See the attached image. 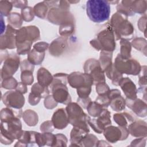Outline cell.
I'll use <instances>...</instances> for the list:
<instances>
[{"mask_svg":"<svg viewBox=\"0 0 147 147\" xmlns=\"http://www.w3.org/2000/svg\"><path fill=\"white\" fill-rule=\"evenodd\" d=\"M40 38V31L35 26H24L17 30L16 47L18 55L28 53L33 42Z\"/></svg>","mask_w":147,"mask_h":147,"instance_id":"cell-1","label":"cell"},{"mask_svg":"<svg viewBox=\"0 0 147 147\" xmlns=\"http://www.w3.org/2000/svg\"><path fill=\"white\" fill-rule=\"evenodd\" d=\"M110 12V6L107 1L89 0L86 2L87 15L94 22L101 23L108 20Z\"/></svg>","mask_w":147,"mask_h":147,"instance_id":"cell-2","label":"cell"},{"mask_svg":"<svg viewBox=\"0 0 147 147\" xmlns=\"http://www.w3.org/2000/svg\"><path fill=\"white\" fill-rule=\"evenodd\" d=\"M22 125L19 118L14 117L1 122V142L5 145L11 144L18 139L22 132Z\"/></svg>","mask_w":147,"mask_h":147,"instance_id":"cell-3","label":"cell"},{"mask_svg":"<svg viewBox=\"0 0 147 147\" xmlns=\"http://www.w3.org/2000/svg\"><path fill=\"white\" fill-rule=\"evenodd\" d=\"M127 18V16L119 12H117L113 15L110 26L116 40L126 39V38L132 36L134 27Z\"/></svg>","mask_w":147,"mask_h":147,"instance_id":"cell-4","label":"cell"},{"mask_svg":"<svg viewBox=\"0 0 147 147\" xmlns=\"http://www.w3.org/2000/svg\"><path fill=\"white\" fill-rule=\"evenodd\" d=\"M65 111L70 124L73 126L80 127L89 133L88 120L90 117L84 112L79 104L71 102L67 104Z\"/></svg>","mask_w":147,"mask_h":147,"instance_id":"cell-5","label":"cell"},{"mask_svg":"<svg viewBox=\"0 0 147 147\" xmlns=\"http://www.w3.org/2000/svg\"><path fill=\"white\" fill-rule=\"evenodd\" d=\"M90 44L97 50L113 52L115 49V37L110 26L100 32L96 38L90 41Z\"/></svg>","mask_w":147,"mask_h":147,"instance_id":"cell-6","label":"cell"},{"mask_svg":"<svg viewBox=\"0 0 147 147\" xmlns=\"http://www.w3.org/2000/svg\"><path fill=\"white\" fill-rule=\"evenodd\" d=\"M115 68L121 74L137 75L141 71L140 63L135 59H123L119 54L116 57L114 64Z\"/></svg>","mask_w":147,"mask_h":147,"instance_id":"cell-7","label":"cell"},{"mask_svg":"<svg viewBox=\"0 0 147 147\" xmlns=\"http://www.w3.org/2000/svg\"><path fill=\"white\" fill-rule=\"evenodd\" d=\"M84 73L90 75L94 80V84L106 82L104 71L100 66L99 61L90 59L87 60L84 65Z\"/></svg>","mask_w":147,"mask_h":147,"instance_id":"cell-8","label":"cell"},{"mask_svg":"<svg viewBox=\"0 0 147 147\" xmlns=\"http://www.w3.org/2000/svg\"><path fill=\"white\" fill-rule=\"evenodd\" d=\"M50 86L52 88V96L57 103L67 105L71 102V98L65 84L53 80Z\"/></svg>","mask_w":147,"mask_h":147,"instance_id":"cell-9","label":"cell"},{"mask_svg":"<svg viewBox=\"0 0 147 147\" xmlns=\"http://www.w3.org/2000/svg\"><path fill=\"white\" fill-rule=\"evenodd\" d=\"M110 118V112L105 108L98 117V118L91 119L90 118L88 120V124L92 127L95 132L98 134H101L107 126L111 124Z\"/></svg>","mask_w":147,"mask_h":147,"instance_id":"cell-10","label":"cell"},{"mask_svg":"<svg viewBox=\"0 0 147 147\" xmlns=\"http://www.w3.org/2000/svg\"><path fill=\"white\" fill-rule=\"evenodd\" d=\"M2 100L7 107L16 109H21L25 103L23 94L17 90L7 91L3 95Z\"/></svg>","mask_w":147,"mask_h":147,"instance_id":"cell-11","label":"cell"},{"mask_svg":"<svg viewBox=\"0 0 147 147\" xmlns=\"http://www.w3.org/2000/svg\"><path fill=\"white\" fill-rule=\"evenodd\" d=\"M67 81L72 88L76 89L84 86H92L94 84L93 79L90 75L79 72H74L69 74Z\"/></svg>","mask_w":147,"mask_h":147,"instance_id":"cell-12","label":"cell"},{"mask_svg":"<svg viewBox=\"0 0 147 147\" xmlns=\"http://www.w3.org/2000/svg\"><path fill=\"white\" fill-rule=\"evenodd\" d=\"M20 65V57L16 54L9 55L5 59L1 69L2 80L12 77Z\"/></svg>","mask_w":147,"mask_h":147,"instance_id":"cell-13","label":"cell"},{"mask_svg":"<svg viewBox=\"0 0 147 147\" xmlns=\"http://www.w3.org/2000/svg\"><path fill=\"white\" fill-rule=\"evenodd\" d=\"M17 30L8 24L3 35L1 36V49H14L16 47V34Z\"/></svg>","mask_w":147,"mask_h":147,"instance_id":"cell-14","label":"cell"},{"mask_svg":"<svg viewBox=\"0 0 147 147\" xmlns=\"http://www.w3.org/2000/svg\"><path fill=\"white\" fill-rule=\"evenodd\" d=\"M109 96L110 100V105L111 109L115 111H121L125 109L126 100L121 95V92L118 89L110 90Z\"/></svg>","mask_w":147,"mask_h":147,"instance_id":"cell-15","label":"cell"},{"mask_svg":"<svg viewBox=\"0 0 147 147\" xmlns=\"http://www.w3.org/2000/svg\"><path fill=\"white\" fill-rule=\"evenodd\" d=\"M119 86L123 91L126 98L129 99L137 98L138 90L134 83L129 78H122L119 82Z\"/></svg>","mask_w":147,"mask_h":147,"instance_id":"cell-16","label":"cell"},{"mask_svg":"<svg viewBox=\"0 0 147 147\" xmlns=\"http://www.w3.org/2000/svg\"><path fill=\"white\" fill-rule=\"evenodd\" d=\"M126 105L130 109L137 115L140 117L146 116V104L140 99H129L126 98Z\"/></svg>","mask_w":147,"mask_h":147,"instance_id":"cell-17","label":"cell"},{"mask_svg":"<svg viewBox=\"0 0 147 147\" xmlns=\"http://www.w3.org/2000/svg\"><path fill=\"white\" fill-rule=\"evenodd\" d=\"M51 121L57 129H63L69 123L67 113L63 108L57 109L53 113Z\"/></svg>","mask_w":147,"mask_h":147,"instance_id":"cell-18","label":"cell"},{"mask_svg":"<svg viewBox=\"0 0 147 147\" xmlns=\"http://www.w3.org/2000/svg\"><path fill=\"white\" fill-rule=\"evenodd\" d=\"M146 123L141 120L135 121L129 124L128 130L129 133L135 137H146Z\"/></svg>","mask_w":147,"mask_h":147,"instance_id":"cell-19","label":"cell"},{"mask_svg":"<svg viewBox=\"0 0 147 147\" xmlns=\"http://www.w3.org/2000/svg\"><path fill=\"white\" fill-rule=\"evenodd\" d=\"M68 47L67 41L63 37L53 40L49 46V53L55 56H59L64 53Z\"/></svg>","mask_w":147,"mask_h":147,"instance_id":"cell-20","label":"cell"},{"mask_svg":"<svg viewBox=\"0 0 147 147\" xmlns=\"http://www.w3.org/2000/svg\"><path fill=\"white\" fill-rule=\"evenodd\" d=\"M103 132L106 139L110 143H115L119 140H122V133L120 126H108L104 129Z\"/></svg>","mask_w":147,"mask_h":147,"instance_id":"cell-21","label":"cell"},{"mask_svg":"<svg viewBox=\"0 0 147 147\" xmlns=\"http://www.w3.org/2000/svg\"><path fill=\"white\" fill-rule=\"evenodd\" d=\"M113 118L114 121L121 127H126L128 123L130 124L137 119L132 114L127 112L114 114Z\"/></svg>","mask_w":147,"mask_h":147,"instance_id":"cell-22","label":"cell"},{"mask_svg":"<svg viewBox=\"0 0 147 147\" xmlns=\"http://www.w3.org/2000/svg\"><path fill=\"white\" fill-rule=\"evenodd\" d=\"M37 78L38 83L44 87H48L51 86L53 81V76L51 73L45 68L41 67L39 68L37 74Z\"/></svg>","mask_w":147,"mask_h":147,"instance_id":"cell-23","label":"cell"},{"mask_svg":"<svg viewBox=\"0 0 147 147\" xmlns=\"http://www.w3.org/2000/svg\"><path fill=\"white\" fill-rule=\"evenodd\" d=\"M87 133H88L85 130L79 127L74 126L70 134V141L71 142V146H80V143L82 139Z\"/></svg>","mask_w":147,"mask_h":147,"instance_id":"cell-24","label":"cell"},{"mask_svg":"<svg viewBox=\"0 0 147 147\" xmlns=\"http://www.w3.org/2000/svg\"><path fill=\"white\" fill-rule=\"evenodd\" d=\"M112 53L111 52L101 51L100 53L99 63L104 72L110 68L112 65Z\"/></svg>","mask_w":147,"mask_h":147,"instance_id":"cell-25","label":"cell"},{"mask_svg":"<svg viewBox=\"0 0 147 147\" xmlns=\"http://www.w3.org/2000/svg\"><path fill=\"white\" fill-rule=\"evenodd\" d=\"M45 57V52H38L33 48L28 53V60L33 65H40Z\"/></svg>","mask_w":147,"mask_h":147,"instance_id":"cell-26","label":"cell"},{"mask_svg":"<svg viewBox=\"0 0 147 147\" xmlns=\"http://www.w3.org/2000/svg\"><path fill=\"white\" fill-rule=\"evenodd\" d=\"M22 117L28 126H35L38 122L37 114L32 110H26L25 111L22 113Z\"/></svg>","mask_w":147,"mask_h":147,"instance_id":"cell-27","label":"cell"},{"mask_svg":"<svg viewBox=\"0 0 147 147\" xmlns=\"http://www.w3.org/2000/svg\"><path fill=\"white\" fill-rule=\"evenodd\" d=\"M104 109L105 108L96 101H91L86 108L89 115L93 117H98L102 113Z\"/></svg>","mask_w":147,"mask_h":147,"instance_id":"cell-28","label":"cell"},{"mask_svg":"<svg viewBox=\"0 0 147 147\" xmlns=\"http://www.w3.org/2000/svg\"><path fill=\"white\" fill-rule=\"evenodd\" d=\"M31 93L41 98H43L49 95V90L47 87H44L37 82L32 86Z\"/></svg>","mask_w":147,"mask_h":147,"instance_id":"cell-29","label":"cell"},{"mask_svg":"<svg viewBox=\"0 0 147 147\" xmlns=\"http://www.w3.org/2000/svg\"><path fill=\"white\" fill-rule=\"evenodd\" d=\"M121 52L119 53L120 56L123 59H130L131 57V45L130 42L125 38L121 39Z\"/></svg>","mask_w":147,"mask_h":147,"instance_id":"cell-30","label":"cell"},{"mask_svg":"<svg viewBox=\"0 0 147 147\" xmlns=\"http://www.w3.org/2000/svg\"><path fill=\"white\" fill-rule=\"evenodd\" d=\"M48 7L45 2H42L36 4L33 7L34 15L39 18L44 19L47 15Z\"/></svg>","mask_w":147,"mask_h":147,"instance_id":"cell-31","label":"cell"},{"mask_svg":"<svg viewBox=\"0 0 147 147\" xmlns=\"http://www.w3.org/2000/svg\"><path fill=\"white\" fill-rule=\"evenodd\" d=\"M7 21L9 24L14 29L19 28L22 25V18L19 13H12L8 16Z\"/></svg>","mask_w":147,"mask_h":147,"instance_id":"cell-32","label":"cell"},{"mask_svg":"<svg viewBox=\"0 0 147 147\" xmlns=\"http://www.w3.org/2000/svg\"><path fill=\"white\" fill-rule=\"evenodd\" d=\"M98 141V140L95 136L87 133L82 139L80 145V146H96Z\"/></svg>","mask_w":147,"mask_h":147,"instance_id":"cell-33","label":"cell"},{"mask_svg":"<svg viewBox=\"0 0 147 147\" xmlns=\"http://www.w3.org/2000/svg\"><path fill=\"white\" fill-rule=\"evenodd\" d=\"M13 4L11 2L7 1H0V10L1 15L3 16H9L10 13V11L12 9Z\"/></svg>","mask_w":147,"mask_h":147,"instance_id":"cell-34","label":"cell"},{"mask_svg":"<svg viewBox=\"0 0 147 147\" xmlns=\"http://www.w3.org/2000/svg\"><path fill=\"white\" fill-rule=\"evenodd\" d=\"M34 16L33 9L31 7H25L22 8L21 10V17L22 20L26 21L29 22L33 20Z\"/></svg>","mask_w":147,"mask_h":147,"instance_id":"cell-35","label":"cell"},{"mask_svg":"<svg viewBox=\"0 0 147 147\" xmlns=\"http://www.w3.org/2000/svg\"><path fill=\"white\" fill-rule=\"evenodd\" d=\"M146 67L145 65L142 67L141 68V71L139 73V84L140 86V88L139 90H141L142 91L144 90H146Z\"/></svg>","mask_w":147,"mask_h":147,"instance_id":"cell-36","label":"cell"},{"mask_svg":"<svg viewBox=\"0 0 147 147\" xmlns=\"http://www.w3.org/2000/svg\"><path fill=\"white\" fill-rule=\"evenodd\" d=\"M21 79L24 84L26 85H31L34 80L33 72L28 70L21 71Z\"/></svg>","mask_w":147,"mask_h":147,"instance_id":"cell-37","label":"cell"},{"mask_svg":"<svg viewBox=\"0 0 147 147\" xmlns=\"http://www.w3.org/2000/svg\"><path fill=\"white\" fill-rule=\"evenodd\" d=\"M17 84V80L13 77H10L2 80L1 85L5 89H16Z\"/></svg>","mask_w":147,"mask_h":147,"instance_id":"cell-38","label":"cell"},{"mask_svg":"<svg viewBox=\"0 0 147 147\" xmlns=\"http://www.w3.org/2000/svg\"><path fill=\"white\" fill-rule=\"evenodd\" d=\"M91 91V86H84L77 88V94L79 98H88Z\"/></svg>","mask_w":147,"mask_h":147,"instance_id":"cell-39","label":"cell"},{"mask_svg":"<svg viewBox=\"0 0 147 147\" xmlns=\"http://www.w3.org/2000/svg\"><path fill=\"white\" fill-rule=\"evenodd\" d=\"M95 101L101 105L104 108H107L110 105V100L109 96V92L105 94L99 95Z\"/></svg>","mask_w":147,"mask_h":147,"instance_id":"cell-40","label":"cell"},{"mask_svg":"<svg viewBox=\"0 0 147 147\" xmlns=\"http://www.w3.org/2000/svg\"><path fill=\"white\" fill-rule=\"evenodd\" d=\"M96 91L98 95H102L108 93L110 88L106 82H102L96 84Z\"/></svg>","mask_w":147,"mask_h":147,"instance_id":"cell-41","label":"cell"},{"mask_svg":"<svg viewBox=\"0 0 147 147\" xmlns=\"http://www.w3.org/2000/svg\"><path fill=\"white\" fill-rule=\"evenodd\" d=\"M57 102L54 99L52 95H48L44 100V106L47 109H53L56 107Z\"/></svg>","mask_w":147,"mask_h":147,"instance_id":"cell-42","label":"cell"},{"mask_svg":"<svg viewBox=\"0 0 147 147\" xmlns=\"http://www.w3.org/2000/svg\"><path fill=\"white\" fill-rule=\"evenodd\" d=\"M133 46L137 49L142 51V47H146V45H144V44H146V40L142 38H136L134 40H133L131 42Z\"/></svg>","mask_w":147,"mask_h":147,"instance_id":"cell-43","label":"cell"},{"mask_svg":"<svg viewBox=\"0 0 147 147\" xmlns=\"http://www.w3.org/2000/svg\"><path fill=\"white\" fill-rule=\"evenodd\" d=\"M56 144L55 146H66L68 142L67 137L62 134H56Z\"/></svg>","mask_w":147,"mask_h":147,"instance_id":"cell-44","label":"cell"},{"mask_svg":"<svg viewBox=\"0 0 147 147\" xmlns=\"http://www.w3.org/2000/svg\"><path fill=\"white\" fill-rule=\"evenodd\" d=\"M54 126L51 121H47L43 122L40 126V130L42 132H52L53 131Z\"/></svg>","mask_w":147,"mask_h":147,"instance_id":"cell-45","label":"cell"},{"mask_svg":"<svg viewBox=\"0 0 147 147\" xmlns=\"http://www.w3.org/2000/svg\"><path fill=\"white\" fill-rule=\"evenodd\" d=\"M34 66L28 60H24L21 63V71H30L33 72Z\"/></svg>","mask_w":147,"mask_h":147,"instance_id":"cell-46","label":"cell"},{"mask_svg":"<svg viewBox=\"0 0 147 147\" xmlns=\"http://www.w3.org/2000/svg\"><path fill=\"white\" fill-rule=\"evenodd\" d=\"M49 44L45 42H40L35 44L33 46V49L40 52H45V51L48 48Z\"/></svg>","mask_w":147,"mask_h":147,"instance_id":"cell-47","label":"cell"},{"mask_svg":"<svg viewBox=\"0 0 147 147\" xmlns=\"http://www.w3.org/2000/svg\"><path fill=\"white\" fill-rule=\"evenodd\" d=\"M41 99V98L40 97H38L30 92L29 95V103L32 106H35L38 103Z\"/></svg>","mask_w":147,"mask_h":147,"instance_id":"cell-48","label":"cell"},{"mask_svg":"<svg viewBox=\"0 0 147 147\" xmlns=\"http://www.w3.org/2000/svg\"><path fill=\"white\" fill-rule=\"evenodd\" d=\"M78 102L79 103V105L82 107H83L84 109H86L89 103L91 101V99L90 98H78L77 99Z\"/></svg>","mask_w":147,"mask_h":147,"instance_id":"cell-49","label":"cell"},{"mask_svg":"<svg viewBox=\"0 0 147 147\" xmlns=\"http://www.w3.org/2000/svg\"><path fill=\"white\" fill-rule=\"evenodd\" d=\"M16 90L18 91L19 92H21L23 94H25L27 92V91H28L26 84H24L22 82L18 83L17 86V87L16 88Z\"/></svg>","mask_w":147,"mask_h":147,"instance_id":"cell-50","label":"cell"},{"mask_svg":"<svg viewBox=\"0 0 147 147\" xmlns=\"http://www.w3.org/2000/svg\"><path fill=\"white\" fill-rule=\"evenodd\" d=\"M1 34L2 35L3 33L5 32V21L3 20V16L1 15Z\"/></svg>","mask_w":147,"mask_h":147,"instance_id":"cell-51","label":"cell"}]
</instances>
